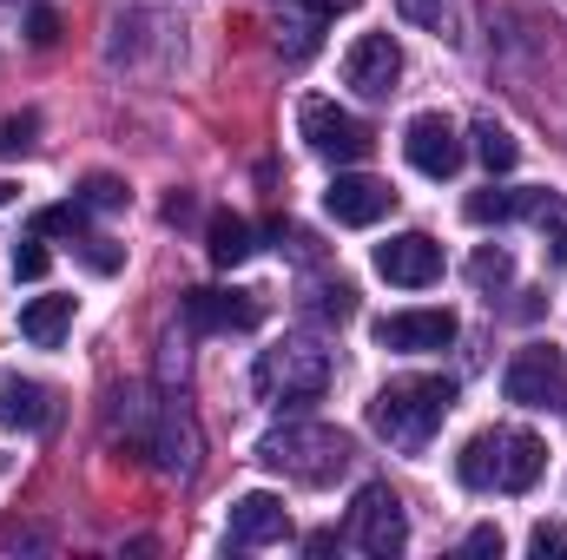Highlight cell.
Listing matches in <instances>:
<instances>
[{
  "label": "cell",
  "mask_w": 567,
  "mask_h": 560,
  "mask_svg": "<svg viewBox=\"0 0 567 560\" xmlns=\"http://www.w3.org/2000/svg\"><path fill=\"white\" fill-rule=\"evenodd\" d=\"M165 218H172V225H185V218H192V198H185V191H172V198H165Z\"/></svg>",
  "instance_id": "d6a6232c"
},
{
  "label": "cell",
  "mask_w": 567,
  "mask_h": 560,
  "mask_svg": "<svg viewBox=\"0 0 567 560\" xmlns=\"http://www.w3.org/2000/svg\"><path fill=\"white\" fill-rule=\"evenodd\" d=\"M403 80V53L390 33H363L350 53H343V86H357L363 100H390Z\"/></svg>",
  "instance_id": "8fae6325"
},
{
  "label": "cell",
  "mask_w": 567,
  "mask_h": 560,
  "mask_svg": "<svg viewBox=\"0 0 567 560\" xmlns=\"http://www.w3.org/2000/svg\"><path fill=\"white\" fill-rule=\"evenodd\" d=\"M0 422H7V428H47V422H53V390L33 383V376L0 370Z\"/></svg>",
  "instance_id": "2e32d148"
},
{
  "label": "cell",
  "mask_w": 567,
  "mask_h": 560,
  "mask_svg": "<svg viewBox=\"0 0 567 560\" xmlns=\"http://www.w3.org/2000/svg\"><path fill=\"white\" fill-rule=\"evenodd\" d=\"M528 554H535V560H548V554L567 560V528H561V521H542V528L528 535Z\"/></svg>",
  "instance_id": "f1b7e54d"
},
{
  "label": "cell",
  "mask_w": 567,
  "mask_h": 560,
  "mask_svg": "<svg viewBox=\"0 0 567 560\" xmlns=\"http://www.w3.org/2000/svg\"><path fill=\"white\" fill-rule=\"evenodd\" d=\"M251 390H258V403H290V409L297 403H317L330 390V350H317L303 336H284V343H271L258 356Z\"/></svg>",
  "instance_id": "5b68a950"
},
{
  "label": "cell",
  "mask_w": 567,
  "mask_h": 560,
  "mask_svg": "<svg viewBox=\"0 0 567 560\" xmlns=\"http://www.w3.org/2000/svg\"><path fill=\"white\" fill-rule=\"evenodd\" d=\"M502 396L522 409H567V356L555 343H528L502 370Z\"/></svg>",
  "instance_id": "ba28073f"
},
{
  "label": "cell",
  "mask_w": 567,
  "mask_h": 560,
  "mask_svg": "<svg viewBox=\"0 0 567 560\" xmlns=\"http://www.w3.org/2000/svg\"><path fill=\"white\" fill-rule=\"evenodd\" d=\"M449 409H455V383L449 376H396V383L377 390L370 428L383 442H396V448H429V435L449 422Z\"/></svg>",
  "instance_id": "277c9868"
},
{
  "label": "cell",
  "mask_w": 567,
  "mask_h": 560,
  "mask_svg": "<svg viewBox=\"0 0 567 560\" xmlns=\"http://www.w3.org/2000/svg\"><path fill=\"white\" fill-rule=\"evenodd\" d=\"M278 541H290V508L265 488L238 495L231 501V548H278Z\"/></svg>",
  "instance_id": "5bb4252c"
},
{
  "label": "cell",
  "mask_w": 567,
  "mask_h": 560,
  "mask_svg": "<svg viewBox=\"0 0 567 560\" xmlns=\"http://www.w3.org/2000/svg\"><path fill=\"white\" fill-rule=\"evenodd\" d=\"M323 211H330L337 225L363 231V225H383V218L396 211V191H390L383 178H370V172H337L330 191H323Z\"/></svg>",
  "instance_id": "9c48e42d"
},
{
  "label": "cell",
  "mask_w": 567,
  "mask_h": 560,
  "mask_svg": "<svg viewBox=\"0 0 567 560\" xmlns=\"http://www.w3.org/2000/svg\"><path fill=\"white\" fill-rule=\"evenodd\" d=\"M297 133H303V145L317 158H337V165H363L377 152V133L357 113H343L337 100H303L297 106Z\"/></svg>",
  "instance_id": "8992f818"
},
{
  "label": "cell",
  "mask_w": 567,
  "mask_h": 560,
  "mask_svg": "<svg viewBox=\"0 0 567 560\" xmlns=\"http://www.w3.org/2000/svg\"><path fill=\"white\" fill-rule=\"evenodd\" d=\"M27 40H33V46H53V40H60V13H53V7H33V13H27Z\"/></svg>",
  "instance_id": "f546056e"
},
{
  "label": "cell",
  "mask_w": 567,
  "mask_h": 560,
  "mask_svg": "<svg viewBox=\"0 0 567 560\" xmlns=\"http://www.w3.org/2000/svg\"><path fill=\"white\" fill-rule=\"evenodd\" d=\"M462 218H468V225H508V218H522V191H495V185H488V191H475V198L462 205Z\"/></svg>",
  "instance_id": "ffe728a7"
},
{
  "label": "cell",
  "mask_w": 567,
  "mask_h": 560,
  "mask_svg": "<svg viewBox=\"0 0 567 560\" xmlns=\"http://www.w3.org/2000/svg\"><path fill=\"white\" fill-rule=\"evenodd\" d=\"M555 265H561V271H567V225H561V231H555Z\"/></svg>",
  "instance_id": "836d02e7"
},
{
  "label": "cell",
  "mask_w": 567,
  "mask_h": 560,
  "mask_svg": "<svg viewBox=\"0 0 567 560\" xmlns=\"http://www.w3.org/2000/svg\"><path fill=\"white\" fill-rule=\"evenodd\" d=\"M258 462L278 468V475H290V481H303V488H330L337 475H350L357 448H350V435L330 428V422H284V428H271V435L258 442Z\"/></svg>",
  "instance_id": "3957f363"
},
{
  "label": "cell",
  "mask_w": 567,
  "mask_h": 560,
  "mask_svg": "<svg viewBox=\"0 0 567 560\" xmlns=\"http://www.w3.org/2000/svg\"><path fill=\"white\" fill-rule=\"evenodd\" d=\"M126 198H133V191H126V178H113V172H93V178L80 185V205H86V211H120Z\"/></svg>",
  "instance_id": "d4e9b609"
},
{
  "label": "cell",
  "mask_w": 567,
  "mask_h": 560,
  "mask_svg": "<svg viewBox=\"0 0 567 560\" xmlns=\"http://www.w3.org/2000/svg\"><path fill=\"white\" fill-rule=\"evenodd\" d=\"M47 271H53V251H47L40 238H20V245H13V278L40 283V278H47Z\"/></svg>",
  "instance_id": "484cf974"
},
{
  "label": "cell",
  "mask_w": 567,
  "mask_h": 560,
  "mask_svg": "<svg viewBox=\"0 0 567 560\" xmlns=\"http://www.w3.org/2000/svg\"><path fill=\"white\" fill-rule=\"evenodd\" d=\"M403 152H410V165H416L423 178H449V172L462 165V139H455V126H449L442 113H416L410 133H403Z\"/></svg>",
  "instance_id": "9a60e30c"
},
{
  "label": "cell",
  "mask_w": 567,
  "mask_h": 560,
  "mask_svg": "<svg viewBox=\"0 0 567 560\" xmlns=\"http://www.w3.org/2000/svg\"><path fill=\"white\" fill-rule=\"evenodd\" d=\"M468 283H475L482 297L508 290V283H515V251H502V245H482V251L468 258Z\"/></svg>",
  "instance_id": "d6986e66"
},
{
  "label": "cell",
  "mask_w": 567,
  "mask_h": 560,
  "mask_svg": "<svg viewBox=\"0 0 567 560\" xmlns=\"http://www.w3.org/2000/svg\"><path fill=\"white\" fill-rule=\"evenodd\" d=\"M396 13L410 27H429L435 40H455V0H396Z\"/></svg>",
  "instance_id": "7402d4cb"
},
{
  "label": "cell",
  "mask_w": 567,
  "mask_h": 560,
  "mask_svg": "<svg viewBox=\"0 0 567 560\" xmlns=\"http://www.w3.org/2000/svg\"><path fill=\"white\" fill-rule=\"evenodd\" d=\"M475 152H482V165H488V172H515V158H522L515 133H508V126H495V120H482V126H475Z\"/></svg>",
  "instance_id": "44dd1931"
},
{
  "label": "cell",
  "mask_w": 567,
  "mask_h": 560,
  "mask_svg": "<svg viewBox=\"0 0 567 560\" xmlns=\"http://www.w3.org/2000/svg\"><path fill=\"white\" fill-rule=\"evenodd\" d=\"M462 548H468V554H502V528H475Z\"/></svg>",
  "instance_id": "4dcf8cb0"
},
{
  "label": "cell",
  "mask_w": 567,
  "mask_h": 560,
  "mask_svg": "<svg viewBox=\"0 0 567 560\" xmlns=\"http://www.w3.org/2000/svg\"><path fill=\"white\" fill-rule=\"evenodd\" d=\"M290 7H303V13H317V20H337V13H350L357 0H290Z\"/></svg>",
  "instance_id": "1f68e13d"
},
{
  "label": "cell",
  "mask_w": 567,
  "mask_h": 560,
  "mask_svg": "<svg viewBox=\"0 0 567 560\" xmlns=\"http://www.w3.org/2000/svg\"><path fill=\"white\" fill-rule=\"evenodd\" d=\"M66 330H73V297H33V303L20 310V336H27L33 350H60Z\"/></svg>",
  "instance_id": "e0dca14e"
},
{
  "label": "cell",
  "mask_w": 567,
  "mask_h": 560,
  "mask_svg": "<svg viewBox=\"0 0 567 560\" xmlns=\"http://www.w3.org/2000/svg\"><path fill=\"white\" fill-rule=\"evenodd\" d=\"M7 198H13V185H7V178H0V205H7Z\"/></svg>",
  "instance_id": "e575fe53"
},
{
  "label": "cell",
  "mask_w": 567,
  "mask_h": 560,
  "mask_svg": "<svg viewBox=\"0 0 567 560\" xmlns=\"http://www.w3.org/2000/svg\"><path fill=\"white\" fill-rule=\"evenodd\" d=\"M350 548H363V554H377V560H390V554L410 548V515H403V501H396L390 481H363V488H357Z\"/></svg>",
  "instance_id": "52a82bcc"
},
{
  "label": "cell",
  "mask_w": 567,
  "mask_h": 560,
  "mask_svg": "<svg viewBox=\"0 0 567 560\" xmlns=\"http://www.w3.org/2000/svg\"><path fill=\"white\" fill-rule=\"evenodd\" d=\"M33 238H86V205H47V211H33Z\"/></svg>",
  "instance_id": "603a6c76"
},
{
  "label": "cell",
  "mask_w": 567,
  "mask_h": 560,
  "mask_svg": "<svg viewBox=\"0 0 567 560\" xmlns=\"http://www.w3.org/2000/svg\"><path fill=\"white\" fill-rule=\"evenodd\" d=\"M542 468H548V448L535 428H482L455 455L462 488H495V495H528L542 481Z\"/></svg>",
  "instance_id": "7a4b0ae2"
},
{
  "label": "cell",
  "mask_w": 567,
  "mask_h": 560,
  "mask_svg": "<svg viewBox=\"0 0 567 560\" xmlns=\"http://www.w3.org/2000/svg\"><path fill=\"white\" fill-rule=\"evenodd\" d=\"M113 435H126L140 455L158 462V475H192L198 468V428L192 416L172 403V396H152V390H113Z\"/></svg>",
  "instance_id": "6da1fadb"
},
{
  "label": "cell",
  "mask_w": 567,
  "mask_h": 560,
  "mask_svg": "<svg viewBox=\"0 0 567 560\" xmlns=\"http://www.w3.org/2000/svg\"><path fill=\"white\" fill-rule=\"evenodd\" d=\"M377 278L403 283V290H429L442 278V245L429 231H396L390 245H377Z\"/></svg>",
  "instance_id": "7c38bea8"
},
{
  "label": "cell",
  "mask_w": 567,
  "mask_h": 560,
  "mask_svg": "<svg viewBox=\"0 0 567 560\" xmlns=\"http://www.w3.org/2000/svg\"><path fill=\"white\" fill-rule=\"evenodd\" d=\"M310 310L323 317V323H350L357 317V290L337 278V283H310Z\"/></svg>",
  "instance_id": "cb8c5ba5"
},
{
  "label": "cell",
  "mask_w": 567,
  "mask_h": 560,
  "mask_svg": "<svg viewBox=\"0 0 567 560\" xmlns=\"http://www.w3.org/2000/svg\"><path fill=\"white\" fill-rule=\"evenodd\" d=\"M33 133H40V120H33V113H13V120H0V158H20V152H33Z\"/></svg>",
  "instance_id": "4316f807"
},
{
  "label": "cell",
  "mask_w": 567,
  "mask_h": 560,
  "mask_svg": "<svg viewBox=\"0 0 567 560\" xmlns=\"http://www.w3.org/2000/svg\"><path fill=\"white\" fill-rule=\"evenodd\" d=\"M80 258H86V271H100V278H113V271L126 265V258H120V245H113V238H93V231L80 238Z\"/></svg>",
  "instance_id": "83f0119b"
},
{
  "label": "cell",
  "mask_w": 567,
  "mask_h": 560,
  "mask_svg": "<svg viewBox=\"0 0 567 560\" xmlns=\"http://www.w3.org/2000/svg\"><path fill=\"white\" fill-rule=\"evenodd\" d=\"M205 251H212L218 271H231V265H245L258 245H251V225H245L238 211H212V225H205Z\"/></svg>",
  "instance_id": "ac0fdd59"
},
{
  "label": "cell",
  "mask_w": 567,
  "mask_h": 560,
  "mask_svg": "<svg viewBox=\"0 0 567 560\" xmlns=\"http://www.w3.org/2000/svg\"><path fill=\"white\" fill-rule=\"evenodd\" d=\"M377 343H383V350H403V356L449 350V343H455V310H390V317L377 323Z\"/></svg>",
  "instance_id": "4fadbf2b"
},
{
  "label": "cell",
  "mask_w": 567,
  "mask_h": 560,
  "mask_svg": "<svg viewBox=\"0 0 567 560\" xmlns=\"http://www.w3.org/2000/svg\"><path fill=\"white\" fill-rule=\"evenodd\" d=\"M185 323L198 336H225V330H258L265 323V303L251 290H185Z\"/></svg>",
  "instance_id": "30bf717a"
}]
</instances>
